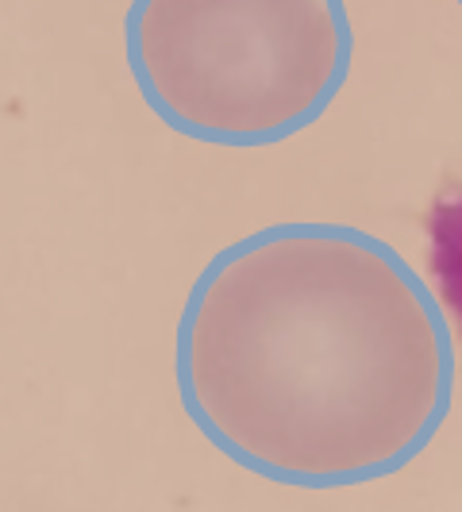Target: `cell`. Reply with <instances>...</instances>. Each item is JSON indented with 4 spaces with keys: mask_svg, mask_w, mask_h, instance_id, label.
I'll use <instances>...</instances> for the list:
<instances>
[{
    "mask_svg": "<svg viewBox=\"0 0 462 512\" xmlns=\"http://www.w3.org/2000/svg\"><path fill=\"white\" fill-rule=\"evenodd\" d=\"M193 428L289 489H355L416 462L455 397L432 285L351 224H270L197 274L174 332Z\"/></svg>",
    "mask_w": 462,
    "mask_h": 512,
    "instance_id": "cell-1",
    "label": "cell"
},
{
    "mask_svg": "<svg viewBox=\"0 0 462 512\" xmlns=\"http://www.w3.org/2000/svg\"><path fill=\"white\" fill-rule=\"evenodd\" d=\"M124 51L166 128L255 151L332 108L351 77L355 31L339 0H135Z\"/></svg>",
    "mask_w": 462,
    "mask_h": 512,
    "instance_id": "cell-2",
    "label": "cell"
},
{
    "mask_svg": "<svg viewBox=\"0 0 462 512\" xmlns=\"http://www.w3.org/2000/svg\"><path fill=\"white\" fill-rule=\"evenodd\" d=\"M428 228V270L436 282L443 316L455 320L462 339V197H439L424 216Z\"/></svg>",
    "mask_w": 462,
    "mask_h": 512,
    "instance_id": "cell-3",
    "label": "cell"
}]
</instances>
